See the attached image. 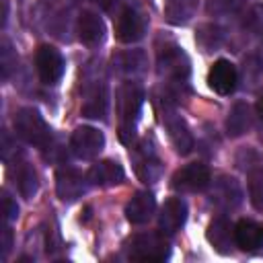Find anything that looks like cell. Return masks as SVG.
I'll return each mask as SVG.
<instances>
[{"instance_id":"obj_1","label":"cell","mask_w":263,"mask_h":263,"mask_svg":"<svg viewBox=\"0 0 263 263\" xmlns=\"http://www.w3.org/2000/svg\"><path fill=\"white\" fill-rule=\"evenodd\" d=\"M142 103H144V88L138 82L127 80L115 92V107H117V115H119L117 134L123 144H132V140L136 136V121L140 117Z\"/></svg>"},{"instance_id":"obj_2","label":"cell","mask_w":263,"mask_h":263,"mask_svg":"<svg viewBox=\"0 0 263 263\" xmlns=\"http://www.w3.org/2000/svg\"><path fill=\"white\" fill-rule=\"evenodd\" d=\"M12 125L16 136L35 148L43 150L51 144V127L47 125L43 115L33 107H21L12 117Z\"/></svg>"},{"instance_id":"obj_3","label":"cell","mask_w":263,"mask_h":263,"mask_svg":"<svg viewBox=\"0 0 263 263\" xmlns=\"http://www.w3.org/2000/svg\"><path fill=\"white\" fill-rule=\"evenodd\" d=\"M127 253L138 261H164L171 257V245L162 232H140L127 242Z\"/></svg>"},{"instance_id":"obj_4","label":"cell","mask_w":263,"mask_h":263,"mask_svg":"<svg viewBox=\"0 0 263 263\" xmlns=\"http://www.w3.org/2000/svg\"><path fill=\"white\" fill-rule=\"evenodd\" d=\"M210 181H212V173L208 164L189 162L179 171H175V175L171 177V187L181 193H195V191H203L210 185Z\"/></svg>"},{"instance_id":"obj_5","label":"cell","mask_w":263,"mask_h":263,"mask_svg":"<svg viewBox=\"0 0 263 263\" xmlns=\"http://www.w3.org/2000/svg\"><path fill=\"white\" fill-rule=\"evenodd\" d=\"M162 123L168 132V138L173 142V146L177 148L179 154H189L195 146V140H193V134L187 125V121L175 111V107L164 101V107H162Z\"/></svg>"},{"instance_id":"obj_6","label":"cell","mask_w":263,"mask_h":263,"mask_svg":"<svg viewBox=\"0 0 263 263\" xmlns=\"http://www.w3.org/2000/svg\"><path fill=\"white\" fill-rule=\"evenodd\" d=\"M105 148V136L92 125H80L70 136V150L80 160H92Z\"/></svg>"},{"instance_id":"obj_7","label":"cell","mask_w":263,"mask_h":263,"mask_svg":"<svg viewBox=\"0 0 263 263\" xmlns=\"http://www.w3.org/2000/svg\"><path fill=\"white\" fill-rule=\"evenodd\" d=\"M158 72L162 76L171 78L173 82L183 84L191 72L187 53L175 43L164 45L162 49H158Z\"/></svg>"},{"instance_id":"obj_8","label":"cell","mask_w":263,"mask_h":263,"mask_svg":"<svg viewBox=\"0 0 263 263\" xmlns=\"http://www.w3.org/2000/svg\"><path fill=\"white\" fill-rule=\"evenodd\" d=\"M35 68H37L39 80L43 84H55L64 76L66 62H64L60 49H55L53 45H39V49L35 53Z\"/></svg>"},{"instance_id":"obj_9","label":"cell","mask_w":263,"mask_h":263,"mask_svg":"<svg viewBox=\"0 0 263 263\" xmlns=\"http://www.w3.org/2000/svg\"><path fill=\"white\" fill-rule=\"evenodd\" d=\"M86 181H88V175H82L72 166H60L55 173V193L62 201L72 203L84 195Z\"/></svg>"},{"instance_id":"obj_10","label":"cell","mask_w":263,"mask_h":263,"mask_svg":"<svg viewBox=\"0 0 263 263\" xmlns=\"http://www.w3.org/2000/svg\"><path fill=\"white\" fill-rule=\"evenodd\" d=\"M144 31H146V21L144 16L132 8V6H125L119 16H117V23H115V37L121 41V43H136L144 37Z\"/></svg>"},{"instance_id":"obj_11","label":"cell","mask_w":263,"mask_h":263,"mask_svg":"<svg viewBox=\"0 0 263 263\" xmlns=\"http://www.w3.org/2000/svg\"><path fill=\"white\" fill-rule=\"evenodd\" d=\"M187 220V203L181 197H168L158 214V230L166 236L177 234Z\"/></svg>"},{"instance_id":"obj_12","label":"cell","mask_w":263,"mask_h":263,"mask_svg":"<svg viewBox=\"0 0 263 263\" xmlns=\"http://www.w3.org/2000/svg\"><path fill=\"white\" fill-rule=\"evenodd\" d=\"M205 238L208 242L222 255H230L236 247V234H234V224L224 218V216H218L210 222L208 230H205Z\"/></svg>"},{"instance_id":"obj_13","label":"cell","mask_w":263,"mask_h":263,"mask_svg":"<svg viewBox=\"0 0 263 263\" xmlns=\"http://www.w3.org/2000/svg\"><path fill=\"white\" fill-rule=\"evenodd\" d=\"M208 82H210V88L214 92H218L220 97L232 95L236 88V82H238L236 66L230 60H216L214 66L210 68Z\"/></svg>"},{"instance_id":"obj_14","label":"cell","mask_w":263,"mask_h":263,"mask_svg":"<svg viewBox=\"0 0 263 263\" xmlns=\"http://www.w3.org/2000/svg\"><path fill=\"white\" fill-rule=\"evenodd\" d=\"M210 197H212L210 201L216 208H220V210H232V208H236L242 201V189H240V185H238L236 179L222 175V177H218L214 181V189H212Z\"/></svg>"},{"instance_id":"obj_15","label":"cell","mask_w":263,"mask_h":263,"mask_svg":"<svg viewBox=\"0 0 263 263\" xmlns=\"http://www.w3.org/2000/svg\"><path fill=\"white\" fill-rule=\"evenodd\" d=\"M236 247L245 253H259L263 251V226L255 220L242 218L234 224Z\"/></svg>"},{"instance_id":"obj_16","label":"cell","mask_w":263,"mask_h":263,"mask_svg":"<svg viewBox=\"0 0 263 263\" xmlns=\"http://www.w3.org/2000/svg\"><path fill=\"white\" fill-rule=\"evenodd\" d=\"M154 212H156V199L150 191H136L125 203V218L136 226L146 224L154 216Z\"/></svg>"},{"instance_id":"obj_17","label":"cell","mask_w":263,"mask_h":263,"mask_svg":"<svg viewBox=\"0 0 263 263\" xmlns=\"http://www.w3.org/2000/svg\"><path fill=\"white\" fill-rule=\"evenodd\" d=\"M78 37L84 45L97 47L105 39V23L97 12L84 10L78 16Z\"/></svg>"},{"instance_id":"obj_18","label":"cell","mask_w":263,"mask_h":263,"mask_svg":"<svg viewBox=\"0 0 263 263\" xmlns=\"http://www.w3.org/2000/svg\"><path fill=\"white\" fill-rule=\"evenodd\" d=\"M136 173L138 177L148 185V183H154L158 177H160V160L156 158L154 154V148L148 146V140H144L138 148H136Z\"/></svg>"},{"instance_id":"obj_19","label":"cell","mask_w":263,"mask_h":263,"mask_svg":"<svg viewBox=\"0 0 263 263\" xmlns=\"http://www.w3.org/2000/svg\"><path fill=\"white\" fill-rule=\"evenodd\" d=\"M88 175V183L92 185H99V187H113V185H119L125 177L123 173V166L115 160H99L90 166V171L86 173Z\"/></svg>"},{"instance_id":"obj_20","label":"cell","mask_w":263,"mask_h":263,"mask_svg":"<svg viewBox=\"0 0 263 263\" xmlns=\"http://www.w3.org/2000/svg\"><path fill=\"white\" fill-rule=\"evenodd\" d=\"M253 125V113L251 107L242 101L234 103V107L230 109L228 117H226V134L232 138H238L242 134H247Z\"/></svg>"},{"instance_id":"obj_21","label":"cell","mask_w":263,"mask_h":263,"mask_svg":"<svg viewBox=\"0 0 263 263\" xmlns=\"http://www.w3.org/2000/svg\"><path fill=\"white\" fill-rule=\"evenodd\" d=\"M146 68V53L142 49H129L113 58V70L123 76H136Z\"/></svg>"},{"instance_id":"obj_22","label":"cell","mask_w":263,"mask_h":263,"mask_svg":"<svg viewBox=\"0 0 263 263\" xmlns=\"http://www.w3.org/2000/svg\"><path fill=\"white\" fill-rule=\"evenodd\" d=\"M14 183L18 193L25 199H33L39 191V179H37V171L33 168V164L29 162H16V171H14Z\"/></svg>"},{"instance_id":"obj_23","label":"cell","mask_w":263,"mask_h":263,"mask_svg":"<svg viewBox=\"0 0 263 263\" xmlns=\"http://www.w3.org/2000/svg\"><path fill=\"white\" fill-rule=\"evenodd\" d=\"M107 107H109V95L105 86H95L92 92H88L84 105H82V115L88 119H105L107 117Z\"/></svg>"},{"instance_id":"obj_24","label":"cell","mask_w":263,"mask_h":263,"mask_svg":"<svg viewBox=\"0 0 263 263\" xmlns=\"http://www.w3.org/2000/svg\"><path fill=\"white\" fill-rule=\"evenodd\" d=\"M197 2L199 0H166V4H164L166 21L171 25H185L195 14Z\"/></svg>"},{"instance_id":"obj_25","label":"cell","mask_w":263,"mask_h":263,"mask_svg":"<svg viewBox=\"0 0 263 263\" xmlns=\"http://www.w3.org/2000/svg\"><path fill=\"white\" fill-rule=\"evenodd\" d=\"M222 39H224V33L218 25H212V23H205V25H199L197 31H195V43L201 47V51H216L220 45H222Z\"/></svg>"},{"instance_id":"obj_26","label":"cell","mask_w":263,"mask_h":263,"mask_svg":"<svg viewBox=\"0 0 263 263\" xmlns=\"http://www.w3.org/2000/svg\"><path fill=\"white\" fill-rule=\"evenodd\" d=\"M249 199L255 210L263 212V171L249 175Z\"/></svg>"},{"instance_id":"obj_27","label":"cell","mask_w":263,"mask_h":263,"mask_svg":"<svg viewBox=\"0 0 263 263\" xmlns=\"http://www.w3.org/2000/svg\"><path fill=\"white\" fill-rule=\"evenodd\" d=\"M245 27H247L253 35L263 37V4H255V6L249 10V14H247V18H245Z\"/></svg>"},{"instance_id":"obj_28","label":"cell","mask_w":263,"mask_h":263,"mask_svg":"<svg viewBox=\"0 0 263 263\" xmlns=\"http://www.w3.org/2000/svg\"><path fill=\"white\" fill-rule=\"evenodd\" d=\"M2 205H4V220L6 222H12L18 218V205L16 201L10 197L8 191H2Z\"/></svg>"},{"instance_id":"obj_29","label":"cell","mask_w":263,"mask_h":263,"mask_svg":"<svg viewBox=\"0 0 263 263\" xmlns=\"http://www.w3.org/2000/svg\"><path fill=\"white\" fill-rule=\"evenodd\" d=\"M240 0H212L210 4V10H230L238 4Z\"/></svg>"},{"instance_id":"obj_30","label":"cell","mask_w":263,"mask_h":263,"mask_svg":"<svg viewBox=\"0 0 263 263\" xmlns=\"http://www.w3.org/2000/svg\"><path fill=\"white\" fill-rule=\"evenodd\" d=\"M10 247H12V230L6 226L4 232H2V257H4V259H6L8 251H10Z\"/></svg>"},{"instance_id":"obj_31","label":"cell","mask_w":263,"mask_h":263,"mask_svg":"<svg viewBox=\"0 0 263 263\" xmlns=\"http://www.w3.org/2000/svg\"><path fill=\"white\" fill-rule=\"evenodd\" d=\"M92 2H95L97 6H101L103 10H111V8H113V6H115L119 0H92Z\"/></svg>"},{"instance_id":"obj_32","label":"cell","mask_w":263,"mask_h":263,"mask_svg":"<svg viewBox=\"0 0 263 263\" xmlns=\"http://www.w3.org/2000/svg\"><path fill=\"white\" fill-rule=\"evenodd\" d=\"M6 14H8V2L2 0V27L6 25Z\"/></svg>"},{"instance_id":"obj_33","label":"cell","mask_w":263,"mask_h":263,"mask_svg":"<svg viewBox=\"0 0 263 263\" xmlns=\"http://www.w3.org/2000/svg\"><path fill=\"white\" fill-rule=\"evenodd\" d=\"M257 115H259V117L263 119V97H261V99L257 101Z\"/></svg>"}]
</instances>
